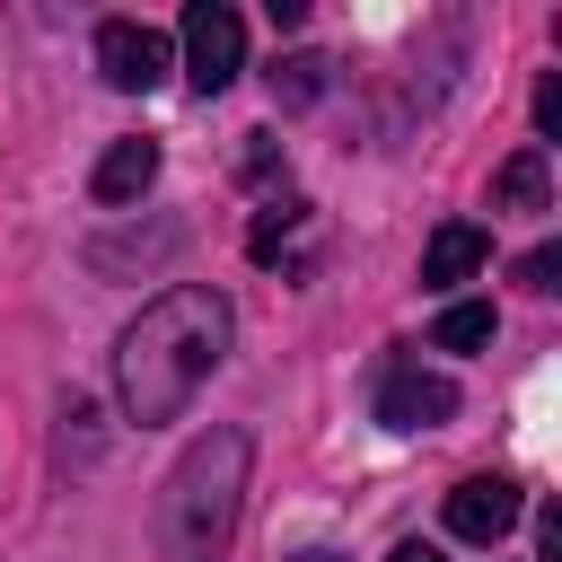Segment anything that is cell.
I'll use <instances>...</instances> for the list:
<instances>
[{
  "mask_svg": "<svg viewBox=\"0 0 562 562\" xmlns=\"http://www.w3.org/2000/svg\"><path fill=\"white\" fill-rule=\"evenodd\" d=\"M220 360H228V299L202 290V281H176V290H158L123 325V342H114V395H123V413L140 430H158V422H176L202 395V378Z\"/></svg>",
  "mask_w": 562,
  "mask_h": 562,
  "instance_id": "cell-1",
  "label": "cell"
},
{
  "mask_svg": "<svg viewBox=\"0 0 562 562\" xmlns=\"http://www.w3.org/2000/svg\"><path fill=\"white\" fill-rule=\"evenodd\" d=\"M246 430H202L184 457H176V474H167V492H158V544L176 553V562H211L220 544H228V527H237V501H246Z\"/></svg>",
  "mask_w": 562,
  "mask_h": 562,
  "instance_id": "cell-2",
  "label": "cell"
},
{
  "mask_svg": "<svg viewBox=\"0 0 562 562\" xmlns=\"http://www.w3.org/2000/svg\"><path fill=\"white\" fill-rule=\"evenodd\" d=\"M237 70H246V18H237L228 0H193V9H184V79H193L202 97H220Z\"/></svg>",
  "mask_w": 562,
  "mask_h": 562,
  "instance_id": "cell-3",
  "label": "cell"
},
{
  "mask_svg": "<svg viewBox=\"0 0 562 562\" xmlns=\"http://www.w3.org/2000/svg\"><path fill=\"white\" fill-rule=\"evenodd\" d=\"M97 70H105V88L140 97V88H158L176 61H167V35H158V26H140V18H105V26H97Z\"/></svg>",
  "mask_w": 562,
  "mask_h": 562,
  "instance_id": "cell-4",
  "label": "cell"
},
{
  "mask_svg": "<svg viewBox=\"0 0 562 562\" xmlns=\"http://www.w3.org/2000/svg\"><path fill=\"white\" fill-rule=\"evenodd\" d=\"M378 422L386 430H439V422H457V386L439 378V369H386L378 378Z\"/></svg>",
  "mask_w": 562,
  "mask_h": 562,
  "instance_id": "cell-5",
  "label": "cell"
},
{
  "mask_svg": "<svg viewBox=\"0 0 562 562\" xmlns=\"http://www.w3.org/2000/svg\"><path fill=\"white\" fill-rule=\"evenodd\" d=\"M518 509H527V492H518L509 474H465V483L448 492V536H465V544H501V536L518 527Z\"/></svg>",
  "mask_w": 562,
  "mask_h": 562,
  "instance_id": "cell-6",
  "label": "cell"
},
{
  "mask_svg": "<svg viewBox=\"0 0 562 562\" xmlns=\"http://www.w3.org/2000/svg\"><path fill=\"white\" fill-rule=\"evenodd\" d=\"M483 255H492V237H483L474 220H439V228H430V246H422V281H430V290L474 281V272H483Z\"/></svg>",
  "mask_w": 562,
  "mask_h": 562,
  "instance_id": "cell-7",
  "label": "cell"
},
{
  "mask_svg": "<svg viewBox=\"0 0 562 562\" xmlns=\"http://www.w3.org/2000/svg\"><path fill=\"white\" fill-rule=\"evenodd\" d=\"M307 220H316V202H263L255 211V228H246V255L255 263H299V237H307Z\"/></svg>",
  "mask_w": 562,
  "mask_h": 562,
  "instance_id": "cell-8",
  "label": "cell"
},
{
  "mask_svg": "<svg viewBox=\"0 0 562 562\" xmlns=\"http://www.w3.org/2000/svg\"><path fill=\"white\" fill-rule=\"evenodd\" d=\"M544 202H553V167H544V149L527 140V149L501 158V176H492V211H544Z\"/></svg>",
  "mask_w": 562,
  "mask_h": 562,
  "instance_id": "cell-9",
  "label": "cell"
},
{
  "mask_svg": "<svg viewBox=\"0 0 562 562\" xmlns=\"http://www.w3.org/2000/svg\"><path fill=\"white\" fill-rule=\"evenodd\" d=\"M149 176H158V140H114L97 158V202H140Z\"/></svg>",
  "mask_w": 562,
  "mask_h": 562,
  "instance_id": "cell-10",
  "label": "cell"
},
{
  "mask_svg": "<svg viewBox=\"0 0 562 562\" xmlns=\"http://www.w3.org/2000/svg\"><path fill=\"white\" fill-rule=\"evenodd\" d=\"M492 325H501V316H492V299H457V307L430 325V342H439V351H483V342H492Z\"/></svg>",
  "mask_w": 562,
  "mask_h": 562,
  "instance_id": "cell-11",
  "label": "cell"
},
{
  "mask_svg": "<svg viewBox=\"0 0 562 562\" xmlns=\"http://www.w3.org/2000/svg\"><path fill=\"white\" fill-rule=\"evenodd\" d=\"M263 79H272L281 105H316V97H325V61H316V53H290V61H272Z\"/></svg>",
  "mask_w": 562,
  "mask_h": 562,
  "instance_id": "cell-12",
  "label": "cell"
},
{
  "mask_svg": "<svg viewBox=\"0 0 562 562\" xmlns=\"http://www.w3.org/2000/svg\"><path fill=\"white\" fill-rule=\"evenodd\" d=\"M518 281H527V290H553V281H562V246H536V255L518 263Z\"/></svg>",
  "mask_w": 562,
  "mask_h": 562,
  "instance_id": "cell-13",
  "label": "cell"
},
{
  "mask_svg": "<svg viewBox=\"0 0 562 562\" xmlns=\"http://www.w3.org/2000/svg\"><path fill=\"white\" fill-rule=\"evenodd\" d=\"M536 132H544V140L562 132V79H544V88H536ZM544 140H536V149H544Z\"/></svg>",
  "mask_w": 562,
  "mask_h": 562,
  "instance_id": "cell-14",
  "label": "cell"
},
{
  "mask_svg": "<svg viewBox=\"0 0 562 562\" xmlns=\"http://www.w3.org/2000/svg\"><path fill=\"white\" fill-rule=\"evenodd\" d=\"M536 553H544V562H562V509H553V501L536 509Z\"/></svg>",
  "mask_w": 562,
  "mask_h": 562,
  "instance_id": "cell-15",
  "label": "cell"
},
{
  "mask_svg": "<svg viewBox=\"0 0 562 562\" xmlns=\"http://www.w3.org/2000/svg\"><path fill=\"white\" fill-rule=\"evenodd\" d=\"M386 562H448V553H439V544H395Z\"/></svg>",
  "mask_w": 562,
  "mask_h": 562,
  "instance_id": "cell-16",
  "label": "cell"
},
{
  "mask_svg": "<svg viewBox=\"0 0 562 562\" xmlns=\"http://www.w3.org/2000/svg\"><path fill=\"white\" fill-rule=\"evenodd\" d=\"M290 562H342V553H325V544H307V553H290Z\"/></svg>",
  "mask_w": 562,
  "mask_h": 562,
  "instance_id": "cell-17",
  "label": "cell"
}]
</instances>
